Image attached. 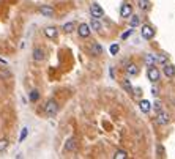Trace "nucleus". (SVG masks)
Returning a JSON list of instances; mask_svg holds the SVG:
<instances>
[{
  "label": "nucleus",
  "instance_id": "obj_1",
  "mask_svg": "<svg viewBox=\"0 0 175 159\" xmlns=\"http://www.w3.org/2000/svg\"><path fill=\"white\" fill-rule=\"evenodd\" d=\"M44 112H46V115H47V117H55V115H57V112H59V104H57L54 99L47 101V102H46V105H44Z\"/></svg>",
  "mask_w": 175,
  "mask_h": 159
},
{
  "label": "nucleus",
  "instance_id": "obj_2",
  "mask_svg": "<svg viewBox=\"0 0 175 159\" xmlns=\"http://www.w3.org/2000/svg\"><path fill=\"white\" fill-rule=\"evenodd\" d=\"M147 77H148V81H152V82H158V81H159V71H158V68H156L155 65L148 68Z\"/></svg>",
  "mask_w": 175,
  "mask_h": 159
},
{
  "label": "nucleus",
  "instance_id": "obj_3",
  "mask_svg": "<svg viewBox=\"0 0 175 159\" xmlns=\"http://www.w3.org/2000/svg\"><path fill=\"white\" fill-rule=\"evenodd\" d=\"M140 35H142L145 40H152V38L155 36V29L152 27V25H142Z\"/></svg>",
  "mask_w": 175,
  "mask_h": 159
},
{
  "label": "nucleus",
  "instance_id": "obj_4",
  "mask_svg": "<svg viewBox=\"0 0 175 159\" xmlns=\"http://www.w3.org/2000/svg\"><path fill=\"white\" fill-rule=\"evenodd\" d=\"M90 13H92V16H93V17H96V19H99V17H103V16H104L103 8L99 7L98 3H92V5H90Z\"/></svg>",
  "mask_w": 175,
  "mask_h": 159
},
{
  "label": "nucleus",
  "instance_id": "obj_5",
  "mask_svg": "<svg viewBox=\"0 0 175 159\" xmlns=\"http://www.w3.org/2000/svg\"><path fill=\"white\" fill-rule=\"evenodd\" d=\"M90 32H92V29H90L88 24H81L79 29H78V33H79L81 38H88L90 36Z\"/></svg>",
  "mask_w": 175,
  "mask_h": 159
},
{
  "label": "nucleus",
  "instance_id": "obj_6",
  "mask_svg": "<svg viewBox=\"0 0 175 159\" xmlns=\"http://www.w3.org/2000/svg\"><path fill=\"white\" fill-rule=\"evenodd\" d=\"M131 14H133V7L130 3H123L121 8H120V16L125 17V19H128Z\"/></svg>",
  "mask_w": 175,
  "mask_h": 159
},
{
  "label": "nucleus",
  "instance_id": "obj_7",
  "mask_svg": "<svg viewBox=\"0 0 175 159\" xmlns=\"http://www.w3.org/2000/svg\"><path fill=\"white\" fill-rule=\"evenodd\" d=\"M40 13H41V16H44V17H54V14H55L54 8H52V7H49V5H43V7H40Z\"/></svg>",
  "mask_w": 175,
  "mask_h": 159
},
{
  "label": "nucleus",
  "instance_id": "obj_8",
  "mask_svg": "<svg viewBox=\"0 0 175 159\" xmlns=\"http://www.w3.org/2000/svg\"><path fill=\"white\" fill-rule=\"evenodd\" d=\"M169 120H170V118H169V114H167V112H163V110H159V112H158L156 121H158L159 124H163V126H164V124H167V123H169Z\"/></svg>",
  "mask_w": 175,
  "mask_h": 159
},
{
  "label": "nucleus",
  "instance_id": "obj_9",
  "mask_svg": "<svg viewBox=\"0 0 175 159\" xmlns=\"http://www.w3.org/2000/svg\"><path fill=\"white\" fill-rule=\"evenodd\" d=\"M44 50L41 49V47H36V49H33V60L35 62H43L44 60Z\"/></svg>",
  "mask_w": 175,
  "mask_h": 159
},
{
  "label": "nucleus",
  "instance_id": "obj_10",
  "mask_svg": "<svg viewBox=\"0 0 175 159\" xmlns=\"http://www.w3.org/2000/svg\"><path fill=\"white\" fill-rule=\"evenodd\" d=\"M163 72H164V76H166V77H169V79H170V77H173V76H175V66H173V65H167V63H166V65H164V68H163Z\"/></svg>",
  "mask_w": 175,
  "mask_h": 159
},
{
  "label": "nucleus",
  "instance_id": "obj_11",
  "mask_svg": "<svg viewBox=\"0 0 175 159\" xmlns=\"http://www.w3.org/2000/svg\"><path fill=\"white\" fill-rule=\"evenodd\" d=\"M139 109H140L144 114H148L150 109H152V102L147 101V99H142V101L139 102Z\"/></svg>",
  "mask_w": 175,
  "mask_h": 159
},
{
  "label": "nucleus",
  "instance_id": "obj_12",
  "mask_svg": "<svg viewBox=\"0 0 175 159\" xmlns=\"http://www.w3.org/2000/svg\"><path fill=\"white\" fill-rule=\"evenodd\" d=\"M44 35H46L47 38L54 40V38H57V35H59V30H57L55 27H47V29H44Z\"/></svg>",
  "mask_w": 175,
  "mask_h": 159
},
{
  "label": "nucleus",
  "instance_id": "obj_13",
  "mask_svg": "<svg viewBox=\"0 0 175 159\" xmlns=\"http://www.w3.org/2000/svg\"><path fill=\"white\" fill-rule=\"evenodd\" d=\"M78 148V142L74 139H68L66 143H65V151H76Z\"/></svg>",
  "mask_w": 175,
  "mask_h": 159
},
{
  "label": "nucleus",
  "instance_id": "obj_14",
  "mask_svg": "<svg viewBox=\"0 0 175 159\" xmlns=\"http://www.w3.org/2000/svg\"><path fill=\"white\" fill-rule=\"evenodd\" d=\"M90 52L93 55H101L103 54V47L99 46V44H96V43H93L92 46H90Z\"/></svg>",
  "mask_w": 175,
  "mask_h": 159
},
{
  "label": "nucleus",
  "instance_id": "obj_15",
  "mask_svg": "<svg viewBox=\"0 0 175 159\" xmlns=\"http://www.w3.org/2000/svg\"><path fill=\"white\" fill-rule=\"evenodd\" d=\"M90 29H93V30H96V32H101L103 25H101V22H99L96 17H93V19H92V22H90Z\"/></svg>",
  "mask_w": 175,
  "mask_h": 159
},
{
  "label": "nucleus",
  "instance_id": "obj_16",
  "mask_svg": "<svg viewBox=\"0 0 175 159\" xmlns=\"http://www.w3.org/2000/svg\"><path fill=\"white\" fill-rule=\"evenodd\" d=\"M126 72H128L130 76H137V74H139V68H137V65H134V63L128 65V66H126Z\"/></svg>",
  "mask_w": 175,
  "mask_h": 159
},
{
  "label": "nucleus",
  "instance_id": "obj_17",
  "mask_svg": "<svg viewBox=\"0 0 175 159\" xmlns=\"http://www.w3.org/2000/svg\"><path fill=\"white\" fill-rule=\"evenodd\" d=\"M156 58H158V55H155V54H148V55L145 57V63H147L148 66H153V65L156 63Z\"/></svg>",
  "mask_w": 175,
  "mask_h": 159
},
{
  "label": "nucleus",
  "instance_id": "obj_18",
  "mask_svg": "<svg viewBox=\"0 0 175 159\" xmlns=\"http://www.w3.org/2000/svg\"><path fill=\"white\" fill-rule=\"evenodd\" d=\"M126 157H128V153L125 150H117L114 154V159H126Z\"/></svg>",
  "mask_w": 175,
  "mask_h": 159
},
{
  "label": "nucleus",
  "instance_id": "obj_19",
  "mask_svg": "<svg viewBox=\"0 0 175 159\" xmlns=\"http://www.w3.org/2000/svg\"><path fill=\"white\" fill-rule=\"evenodd\" d=\"M130 17H131V21H130L131 27H137V25L140 24V19H139V16H136V14H131Z\"/></svg>",
  "mask_w": 175,
  "mask_h": 159
},
{
  "label": "nucleus",
  "instance_id": "obj_20",
  "mask_svg": "<svg viewBox=\"0 0 175 159\" xmlns=\"http://www.w3.org/2000/svg\"><path fill=\"white\" fill-rule=\"evenodd\" d=\"M63 30H65V33H71L74 30V22H66L63 25Z\"/></svg>",
  "mask_w": 175,
  "mask_h": 159
},
{
  "label": "nucleus",
  "instance_id": "obj_21",
  "mask_svg": "<svg viewBox=\"0 0 175 159\" xmlns=\"http://www.w3.org/2000/svg\"><path fill=\"white\" fill-rule=\"evenodd\" d=\"M139 8L140 10H148L150 8V2H148V0H139Z\"/></svg>",
  "mask_w": 175,
  "mask_h": 159
},
{
  "label": "nucleus",
  "instance_id": "obj_22",
  "mask_svg": "<svg viewBox=\"0 0 175 159\" xmlns=\"http://www.w3.org/2000/svg\"><path fill=\"white\" fill-rule=\"evenodd\" d=\"M123 88L126 90L128 93H133V87H131V84H130L128 79H125V82H123Z\"/></svg>",
  "mask_w": 175,
  "mask_h": 159
},
{
  "label": "nucleus",
  "instance_id": "obj_23",
  "mask_svg": "<svg viewBox=\"0 0 175 159\" xmlns=\"http://www.w3.org/2000/svg\"><path fill=\"white\" fill-rule=\"evenodd\" d=\"M8 148V140L7 139H0V153L5 151Z\"/></svg>",
  "mask_w": 175,
  "mask_h": 159
},
{
  "label": "nucleus",
  "instance_id": "obj_24",
  "mask_svg": "<svg viewBox=\"0 0 175 159\" xmlns=\"http://www.w3.org/2000/svg\"><path fill=\"white\" fill-rule=\"evenodd\" d=\"M38 99H40V93H38L36 90H32V91H30V101L35 102V101H38Z\"/></svg>",
  "mask_w": 175,
  "mask_h": 159
},
{
  "label": "nucleus",
  "instance_id": "obj_25",
  "mask_svg": "<svg viewBox=\"0 0 175 159\" xmlns=\"http://www.w3.org/2000/svg\"><path fill=\"white\" fill-rule=\"evenodd\" d=\"M27 134H29V128H22V132H21V136H19V142H22L24 139H26Z\"/></svg>",
  "mask_w": 175,
  "mask_h": 159
},
{
  "label": "nucleus",
  "instance_id": "obj_26",
  "mask_svg": "<svg viewBox=\"0 0 175 159\" xmlns=\"http://www.w3.org/2000/svg\"><path fill=\"white\" fill-rule=\"evenodd\" d=\"M109 50H111V54H112V55H117V52L120 50V46H118V44H112Z\"/></svg>",
  "mask_w": 175,
  "mask_h": 159
},
{
  "label": "nucleus",
  "instance_id": "obj_27",
  "mask_svg": "<svg viewBox=\"0 0 175 159\" xmlns=\"http://www.w3.org/2000/svg\"><path fill=\"white\" fill-rule=\"evenodd\" d=\"M156 63H159V65H166V63H167V58H166V55H158V58H156Z\"/></svg>",
  "mask_w": 175,
  "mask_h": 159
},
{
  "label": "nucleus",
  "instance_id": "obj_28",
  "mask_svg": "<svg viewBox=\"0 0 175 159\" xmlns=\"http://www.w3.org/2000/svg\"><path fill=\"white\" fill-rule=\"evenodd\" d=\"M153 109H155L156 112H159V110H161V102H159V101H156V102L153 104Z\"/></svg>",
  "mask_w": 175,
  "mask_h": 159
},
{
  "label": "nucleus",
  "instance_id": "obj_29",
  "mask_svg": "<svg viewBox=\"0 0 175 159\" xmlns=\"http://www.w3.org/2000/svg\"><path fill=\"white\" fill-rule=\"evenodd\" d=\"M131 33H133V29H130V30H128V32H125V33H123V35H121V38H123V40H125V38H128V36H130V35H131Z\"/></svg>",
  "mask_w": 175,
  "mask_h": 159
},
{
  "label": "nucleus",
  "instance_id": "obj_30",
  "mask_svg": "<svg viewBox=\"0 0 175 159\" xmlns=\"http://www.w3.org/2000/svg\"><path fill=\"white\" fill-rule=\"evenodd\" d=\"M152 95H153V96H158V95H159V90H158L156 87H153V88H152Z\"/></svg>",
  "mask_w": 175,
  "mask_h": 159
},
{
  "label": "nucleus",
  "instance_id": "obj_31",
  "mask_svg": "<svg viewBox=\"0 0 175 159\" xmlns=\"http://www.w3.org/2000/svg\"><path fill=\"white\" fill-rule=\"evenodd\" d=\"M134 91H136V93H134V95H136V96H139V95H140V91H142V90H140V88H136V90H134Z\"/></svg>",
  "mask_w": 175,
  "mask_h": 159
}]
</instances>
